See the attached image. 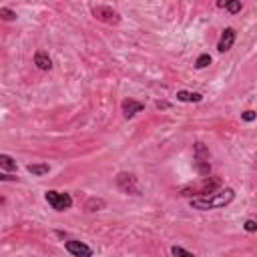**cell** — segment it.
Listing matches in <instances>:
<instances>
[{
  "instance_id": "obj_17",
  "label": "cell",
  "mask_w": 257,
  "mask_h": 257,
  "mask_svg": "<svg viewBox=\"0 0 257 257\" xmlns=\"http://www.w3.org/2000/svg\"><path fill=\"white\" fill-rule=\"evenodd\" d=\"M209 65H211V57H209L207 53L199 55V57H197V61H195V69H207Z\"/></svg>"
},
{
  "instance_id": "obj_15",
  "label": "cell",
  "mask_w": 257,
  "mask_h": 257,
  "mask_svg": "<svg viewBox=\"0 0 257 257\" xmlns=\"http://www.w3.org/2000/svg\"><path fill=\"white\" fill-rule=\"evenodd\" d=\"M26 171L36 175V177H42V175H46L50 171V167L46 163H30V165H26Z\"/></svg>"
},
{
  "instance_id": "obj_20",
  "label": "cell",
  "mask_w": 257,
  "mask_h": 257,
  "mask_svg": "<svg viewBox=\"0 0 257 257\" xmlns=\"http://www.w3.org/2000/svg\"><path fill=\"white\" fill-rule=\"evenodd\" d=\"M243 227H245V231H249V233H253V231H257V223H255L253 219H247Z\"/></svg>"
},
{
  "instance_id": "obj_9",
  "label": "cell",
  "mask_w": 257,
  "mask_h": 257,
  "mask_svg": "<svg viewBox=\"0 0 257 257\" xmlns=\"http://www.w3.org/2000/svg\"><path fill=\"white\" fill-rule=\"evenodd\" d=\"M143 109H145V105H143L141 100H135V98H123V102H121V111H123V117L125 119H133Z\"/></svg>"
},
{
  "instance_id": "obj_8",
  "label": "cell",
  "mask_w": 257,
  "mask_h": 257,
  "mask_svg": "<svg viewBox=\"0 0 257 257\" xmlns=\"http://www.w3.org/2000/svg\"><path fill=\"white\" fill-rule=\"evenodd\" d=\"M235 38H237L235 28H231V26L223 28V32L219 36V42H217V50L219 53H227V50H231V46L235 44Z\"/></svg>"
},
{
  "instance_id": "obj_14",
  "label": "cell",
  "mask_w": 257,
  "mask_h": 257,
  "mask_svg": "<svg viewBox=\"0 0 257 257\" xmlns=\"http://www.w3.org/2000/svg\"><path fill=\"white\" fill-rule=\"evenodd\" d=\"M0 169H4V171H8V173H12V171L18 169V163H16L10 155H4V153H0Z\"/></svg>"
},
{
  "instance_id": "obj_18",
  "label": "cell",
  "mask_w": 257,
  "mask_h": 257,
  "mask_svg": "<svg viewBox=\"0 0 257 257\" xmlns=\"http://www.w3.org/2000/svg\"><path fill=\"white\" fill-rule=\"evenodd\" d=\"M171 253H173L175 257H195L193 253H189L187 249H183V247H179V245H175V247H171Z\"/></svg>"
},
{
  "instance_id": "obj_2",
  "label": "cell",
  "mask_w": 257,
  "mask_h": 257,
  "mask_svg": "<svg viewBox=\"0 0 257 257\" xmlns=\"http://www.w3.org/2000/svg\"><path fill=\"white\" fill-rule=\"evenodd\" d=\"M219 187H221V177H203V181L201 183H197V185H189V187H183L181 191H179V195L181 197H191V199H199V197H207V195H211V193H215V191H219Z\"/></svg>"
},
{
  "instance_id": "obj_1",
  "label": "cell",
  "mask_w": 257,
  "mask_h": 257,
  "mask_svg": "<svg viewBox=\"0 0 257 257\" xmlns=\"http://www.w3.org/2000/svg\"><path fill=\"white\" fill-rule=\"evenodd\" d=\"M235 199V191L231 187L219 189L207 197H199V199H191V207L197 211H209V209H221Z\"/></svg>"
},
{
  "instance_id": "obj_16",
  "label": "cell",
  "mask_w": 257,
  "mask_h": 257,
  "mask_svg": "<svg viewBox=\"0 0 257 257\" xmlns=\"http://www.w3.org/2000/svg\"><path fill=\"white\" fill-rule=\"evenodd\" d=\"M0 20L12 22V20H16V12L12 8H8V6H2V8H0Z\"/></svg>"
},
{
  "instance_id": "obj_12",
  "label": "cell",
  "mask_w": 257,
  "mask_h": 257,
  "mask_svg": "<svg viewBox=\"0 0 257 257\" xmlns=\"http://www.w3.org/2000/svg\"><path fill=\"white\" fill-rule=\"evenodd\" d=\"M177 100H179V102H201V100H203V94H199V92H189V90H179V92H177Z\"/></svg>"
},
{
  "instance_id": "obj_6",
  "label": "cell",
  "mask_w": 257,
  "mask_h": 257,
  "mask_svg": "<svg viewBox=\"0 0 257 257\" xmlns=\"http://www.w3.org/2000/svg\"><path fill=\"white\" fill-rule=\"evenodd\" d=\"M92 16L105 24H119L121 22V14L119 10H115L113 6H107V4H98V6H92Z\"/></svg>"
},
{
  "instance_id": "obj_23",
  "label": "cell",
  "mask_w": 257,
  "mask_h": 257,
  "mask_svg": "<svg viewBox=\"0 0 257 257\" xmlns=\"http://www.w3.org/2000/svg\"><path fill=\"white\" fill-rule=\"evenodd\" d=\"M4 203V197H0V205H2Z\"/></svg>"
},
{
  "instance_id": "obj_13",
  "label": "cell",
  "mask_w": 257,
  "mask_h": 257,
  "mask_svg": "<svg viewBox=\"0 0 257 257\" xmlns=\"http://www.w3.org/2000/svg\"><path fill=\"white\" fill-rule=\"evenodd\" d=\"M85 209H86L88 213H94V211L105 209V199H100V197H90V199L85 203Z\"/></svg>"
},
{
  "instance_id": "obj_5",
  "label": "cell",
  "mask_w": 257,
  "mask_h": 257,
  "mask_svg": "<svg viewBox=\"0 0 257 257\" xmlns=\"http://www.w3.org/2000/svg\"><path fill=\"white\" fill-rule=\"evenodd\" d=\"M115 183H117V187H119L123 193H127V195H141V189H139L137 177H135L133 173H127V171L117 173Z\"/></svg>"
},
{
  "instance_id": "obj_7",
  "label": "cell",
  "mask_w": 257,
  "mask_h": 257,
  "mask_svg": "<svg viewBox=\"0 0 257 257\" xmlns=\"http://www.w3.org/2000/svg\"><path fill=\"white\" fill-rule=\"evenodd\" d=\"M65 249L73 255V257H92V247H88L85 241H79V239H69L65 241Z\"/></svg>"
},
{
  "instance_id": "obj_3",
  "label": "cell",
  "mask_w": 257,
  "mask_h": 257,
  "mask_svg": "<svg viewBox=\"0 0 257 257\" xmlns=\"http://www.w3.org/2000/svg\"><path fill=\"white\" fill-rule=\"evenodd\" d=\"M193 167L201 177H209L211 173V163H209V149L205 143L197 141L193 145Z\"/></svg>"
},
{
  "instance_id": "obj_19",
  "label": "cell",
  "mask_w": 257,
  "mask_h": 257,
  "mask_svg": "<svg viewBox=\"0 0 257 257\" xmlns=\"http://www.w3.org/2000/svg\"><path fill=\"white\" fill-rule=\"evenodd\" d=\"M241 119H243L245 123H253V121H255V111H245V113H241Z\"/></svg>"
},
{
  "instance_id": "obj_21",
  "label": "cell",
  "mask_w": 257,
  "mask_h": 257,
  "mask_svg": "<svg viewBox=\"0 0 257 257\" xmlns=\"http://www.w3.org/2000/svg\"><path fill=\"white\" fill-rule=\"evenodd\" d=\"M155 107H157L159 111H167V109H171V102H167V100H157Z\"/></svg>"
},
{
  "instance_id": "obj_10",
  "label": "cell",
  "mask_w": 257,
  "mask_h": 257,
  "mask_svg": "<svg viewBox=\"0 0 257 257\" xmlns=\"http://www.w3.org/2000/svg\"><path fill=\"white\" fill-rule=\"evenodd\" d=\"M34 65L40 71H50V69H53V61H50L46 50H36V53H34Z\"/></svg>"
},
{
  "instance_id": "obj_22",
  "label": "cell",
  "mask_w": 257,
  "mask_h": 257,
  "mask_svg": "<svg viewBox=\"0 0 257 257\" xmlns=\"http://www.w3.org/2000/svg\"><path fill=\"white\" fill-rule=\"evenodd\" d=\"M6 181H16V177H10V175H2V173H0V183H6Z\"/></svg>"
},
{
  "instance_id": "obj_11",
  "label": "cell",
  "mask_w": 257,
  "mask_h": 257,
  "mask_svg": "<svg viewBox=\"0 0 257 257\" xmlns=\"http://www.w3.org/2000/svg\"><path fill=\"white\" fill-rule=\"evenodd\" d=\"M217 6H219V8H225V10L231 12V14H237V12H241V8H243V4L239 2V0H225V2H223V0H219Z\"/></svg>"
},
{
  "instance_id": "obj_4",
  "label": "cell",
  "mask_w": 257,
  "mask_h": 257,
  "mask_svg": "<svg viewBox=\"0 0 257 257\" xmlns=\"http://www.w3.org/2000/svg\"><path fill=\"white\" fill-rule=\"evenodd\" d=\"M44 201L55 211H67L73 207V197L69 193H61V191H53V189L44 193Z\"/></svg>"
}]
</instances>
